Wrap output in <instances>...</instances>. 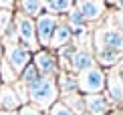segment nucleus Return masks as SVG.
<instances>
[{"label":"nucleus","instance_id":"obj_1","mask_svg":"<svg viewBox=\"0 0 123 115\" xmlns=\"http://www.w3.org/2000/svg\"><path fill=\"white\" fill-rule=\"evenodd\" d=\"M61 101V93L57 87V79H47L40 77L32 85H28V105L37 107L38 111L49 113V109Z\"/></svg>","mask_w":123,"mask_h":115},{"label":"nucleus","instance_id":"obj_2","mask_svg":"<svg viewBox=\"0 0 123 115\" xmlns=\"http://www.w3.org/2000/svg\"><path fill=\"white\" fill-rule=\"evenodd\" d=\"M93 51H117L123 53V34L109 24L93 28Z\"/></svg>","mask_w":123,"mask_h":115},{"label":"nucleus","instance_id":"obj_3","mask_svg":"<svg viewBox=\"0 0 123 115\" xmlns=\"http://www.w3.org/2000/svg\"><path fill=\"white\" fill-rule=\"evenodd\" d=\"M79 79V93L81 95H97V93H105L107 85V71L101 67H93V69L77 75Z\"/></svg>","mask_w":123,"mask_h":115},{"label":"nucleus","instance_id":"obj_4","mask_svg":"<svg viewBox=\"0 0 123 115\" xmlns=\"http://www.w3.org/2000/svg\"><path fill=\"white\" fill-rule=\"evenodd\" d=\"M32 65L37 67L40 77L47 79H57L61 75V65L57 59V53L50 49H38L37 53H32Z\"/></svg>","mask_w":123,"mask_h":115},{"label":"nucleus","instance_id":"obj_5","mask_svg":"<svg viewBox=\"0 0 123 115\" xmlns=\"http://www.w3.org/2000/svg\"><path fill=\"white\" fill-rule=\"evenodd\" d=\"M14 22H16V28H18V43L24 45L30 53H37L40 49L38 38H37V22L32 18H28V16L18 14V12H16Z\"/></svg>","mask_w":123,"mask_h":115},{"label":"nucleus","instance_id":"obj_6","mask_svg":"<svg viewBox=\"0 0 123 115\" xmlns=\"http://www.w3.org/2000/svg\"><path fill=\"white\" fill-rule=\"evenodd\" d=\"M75 6L83 14L87 24H99L109 14V6H107V2H103V0H77Z\"/></svg>","mask_w":123,"mask_h":115},{"label":"nucleus","instance_id":"obj_7","mask_svg":"<svg viewBox=\"0 0 123 115\" xmlns=\"http://www.w3.org/2000/svg\"><path fill=\"white\" fill-rule=\"evenodd\" d=\"M4 59L8 61V65L12 67V69L18 73V77H20V73L32 63V53H30L24 45H20V43L4 45Z\"/></svg>","mask_w":123,"mask_h":115},{"label":"nucleus","instance_id":"obj_8","mask_svg":"<svg viewBox=\"0 0 123 115\" xmlns=\"http://www.w3.org/2000/svg\"><path fill=\"white\" fill-rule=\"evenodd\" d=\"M59 20L61 18L53 16V14H47V12L34 20V22H37V38H38L40 49H49L50 46L53 34H55V30H57V26H59Z\"/></svg>","mask_w":123,"mask_h":115},{"label":"nucleus","instance_id":"obj_9","mask_svg":"<svg viewBox=\"0 0 123 115\" xmlns=\"http://www.w3.org/2000/svg\"><path fill=\"white\" fill-rule=\"evenodd\" d=\"M105 97L109 99L111 107L119 109L123 107V79L115 69L107 71V85H105Z\"/></svg>","mask_w":123,"mask_h":115},{"label":"nucleus","instance_id":"obj_10","mask_svg":"<svg viewBox=\"0 0 123 115\" xmlns=\"http://www.w3.org/2000/svg\"><path fill=\"white\" fill-rule=\"evenodd\" d=\"M93 67H97L93 46H77L75 57H73V61H71V73L81 75V73L93 69Z\"/></svg>","mask_w":123,"mask_h":115},{"label":"nucleus","instance_id":"obj_11","mask_svg":"<svg viewBox=\"0 0 123 115\" xmlns=\"http://www.w3.org/2000/svg\"><path fill=\"white\" fill-rule=\"evenodd\" d=\"M85 109L87 115H109L113 111L109 99L105 93H97V95H85Z\"/></svg>","mask_w":123,"mask_h":115},{"label":"nucleus","instance_id":"obj_12","mask_svg":"<svg viewBox=\"0 0 123 115\" xmlns=\"http://www.w3.org/2000/svg\"><path fill=\"white\" fill-rule=\"evenodd\" d=\"M67 45H73V28L67 24L65 18H61L59 20V26H57V30H55V34H53V40H50L49 49L57 53L59 49H63V46H67Z\"/></svg>","mask_w":123,"mask_h":115},{"label":"nucleus","instance_id":"obj_13","mask_svg":"<svg viewBox=\"0 0 123 115\" xmlns=\"http://www.w3.org/2000/svg\"><path fill=\"white\" fill-rule=\"evenodd\" d=\"M57 87H59L61 99L69 97V95H75V93H79V79L71 71H61V75L57 77Z\"/></svg>","mask_w":123,"mask_h":115},{"label":"nucleus","instance_id":"obj_14","mask_svg":"<svg viewBox=\"0 0 123 115\" xmlns=\"http://www.w3.org/2000/svg\"><path fill=\"white\" fill-rule=\"evenodd\" d=\"M16 12L37 20L38 16H43L47 12L44 10V0H16Z\"/></svg>","mask_w":123,"mask_h":115},{"label":"nucleus","instance_id":"obj_15","mask_svg":"<svg viewBox=\"0 0 123 115\" xmlns=\"http://www.w3.org/2000/svg\"><path fill=\"white\" fill-rule=\"evenodd\" d=\"M22 107V101L16 95L14 87L0 85V111H18Z\"/></svg>","mask_w":123,"mask_h":115},{"label":"nucleus","instance_id":"obj_16","mask_svg":"<svg viewBox=\"0 0 123 115\" xmlns=\"http://www.w3.org/2000/svg\"><path fill=\"white\" fill-rule=\"evenodd\" d=\"M121 61H123V53H117V51H95V63L103 71L117 69Z\"/></svg>","mask_w":123,"mask_h":115},{"label":"nucleus","instance_id":"obj_17","mask_svg":"<svg viewBox=\"0 0 123 115\" xmlns=\"http://www.w3.org/2000/svg\"><path fill=\"white\" fill-rule=\"evenodd\" d=\"M75 8V0H44L47 14H53L57 18H65Z\"/></svg>","mask_w":123,"mask_h":115},{"label":"nucleus","instance_id":"obj_18","mask_svg":"<svg viewBox=\"0 0 123 115\" xmlns=\"http://www.w3.org/2000/svg\"><path fill=\"white\" fill-rule=\"evenodd\" d=\"M61 101H63L75 115H85V113H87V109H85V95H81V93H75V95L63 97Z\"/></svg>","mask_w":123,"mask_h":115},{"label":"nucleus","instance_id":"obj_19","mask_svg":"<svg viewBox=\"0 0 123 115\" xmlns=\"http://www.w3.org/2000/svg\"><path fill=\"white\" fill-rule=\"evenodd\" d=\"M16 81H18V73L8 65L6 59H4L2 63H0V85H8V87H12Z\"/></svg>","mask_w":123,"mask_h":115},{"label":"nucleus","instance_id":"obj_20","mask_svg":"<svg viewBox=\"0 0 123 115\" xmlns=\"http://www.w3.org/2000/svg\"><path fill=\"white\" fill-rule=\"evenodd\" d=\"M38 79H40V73L37 71V67H34L32 63H30L26 69L20 73V77H18V81L22 83V85H26V87H28V85H32V83H34V81H38Z\"/></svg>","mask_w":123,"mask_h":115},{"label":"nucleus","instance_id":"obj_21","mask_svg":"<svg viewBox=\"0 0 123 115\" xmlns=\"http://www.w3.org/2000/svg\"><path fill=\"white\" fill-rule=\"evenodd\" d=\"M65 20H67V24H69L71 28H83V26H89V24L85 22L83 14L79 12V8H77V6H75V8H73V10H71V12L65 16Z\"/></svg>","mask_w":123,"mask_h":115},{"label":"nucleus","instance_id":"obj_22","mask_svg":"<svg viewBox=\"0 0 123 115\" xmlns=\"http://www.w3.org/2000/svg\"><path fill=\"white\" fill-rule=\"evenodd\" d=\"M16 12H10V10H0V38L6 34V30L14 24Z\"/></svg>","mask_w":123,"mask_h":115},{"label":"nucleus","instance_id":"obj_23","mask_svg":"<svg viewBox=\"0 0 123 115\" xmlns=\"http://www.w3.org/2000/svg\"><path fill=\"white\" fill-rule=\"evenodd\" d=\"M105 24L117 28L123 34V12H121V10H113V12H109V14H107V22Z\"/></svg>","mask_w":123,"mask_h":115},{"label":"nucleus","instance_id":"obj_24","mask_svg":"<svg viewBox=\"0 0 123 115\" xmlns=\"http://www.w3.org/2000/svg\"><path fill=\"white\" fill-rule=\"evenodd\" d=\"M0 40H2V45H16V43H18V28H16V22H14L12 26L6 30V34H4Z\"/></svg>","mask_w":123,"mask_h":115},{"label":"nucleus","instance_id":"obj_25","mask_svg":"<svg viewBox=\"0 0 123 115\" xmlns=\"http://www.w3.org/2000/svg\"><path fill=\"white\" fill-rule=\"evenodd\" d=\"M47 115H75V113L71 111V109L67 107L63 101H57V103H55L53 107L49 109V113H47Z\"/></svg>","mask_w":123,"mask_h":115},{"label":"nucleus","instance_id":"obj_26","mask_svg":"<svg viewBox=\"0 0 123 115\" xmlns=\"http://www.w3.org/2000/svg\"><path fill=\"white\" fill-rule=\"evenodd\" d=\"M12 87H14V91H16V95L20 97L22 105H28V87H26V85H22L20 81H16Z\"/></svg>","mask_w":123,"mask_h":115},{"label":"nucleus","instance_id":"obj_27","mask_svg":"<svg viewBox=\"0 0 123 115\" xmlns=\"http://www.w3.org/2000/svg\"><path fill=\"white\" fill-rule=\"evenodd\" d=\"M18 115H47V113L38 111V109L32 107V105H22V107L18 109Z\"/></svg>","mask_w":123,"mask_h":115},{"label":"nucleus","instance_id":"obj_28","mask_svg":"<svg viewBox=\"0 0 123 115\" xmlns=\"http://www.w3.org/2000/svg\"><path fill=\"white\" fill-rule=\"evenodd\" d=\"M0 10L16 12V0H0Z\"/></svg>","mask_w":123,"mask_h":115},{"label":"nucleus","instance_id":"obj_29","mask_svg":"<svg viewBox=\"0 0 123 115\" xmlns=\"http://www.w3.org/2000/svg\"><path fill=\"white\" fill-rule=\"evenodd\" d=\"M107 6L111 10H121L123 12V0H119V2H107Z\"/></svg>","mask_w":123,"mask_h":115},{"label":"nucleus","instance_id":"obj_30","mask_svg":"<svg viewBox=\"0 0 123 115\" xmlns=\"http://www.w3.org/2000/svg\"><path fill=\"white\" fill-rule=\"evenodd\" d=\"M117 73H119V77H121V79H123V61L119 63V67H117V69H115Z\"/></svg>","mask_w":123,"mask_h":115},{"label":"nucleus","instance_id":"obj_31","mask_svg":"<svg viewBox=\"0 0 123 115\" xmlns=\"http://www.w3.org/2000/svg\"><path fill=\"white\" fill-rule=\"evenodd\" d=\"M4 61V45H2V40H0V63Z\"/></svg>","mask_w":123,"mask_h":115},{"label":"nucleus","instance_id":"obj_32","mask_svg":"<svg viewBox=\"0 0 123 115\" xmlns=\"http://www.w3.org/2000/svg\"><path fill=\"white\" fill-rule=\"evenodd\" d=\"M109 115H123V109H113Z\"/></svg>","mask_w":123,"mask_h":115},{"label":"nucleus","instance_id":"obj_33","mask_svg":"<svg viewBox=\"0 0 123 115\" xmlns=\"http://www.w3.org/2000/svg\"><path fill=\"white\" fill-rule=\"evenodd\" d=\"M0 115H18V111H0Z\"/></svg>","mask_w":123,"mask_h":115},{"label":"nucleus","instance_id":"obj_34","mask_svg":"<svg viewBox=\"0 0 123 115\" xmlns=\"http://www.w3.org/2000/svg\"><path fill=\"white\" fill-rule=\"evenodd\" d=\"M85 115H87V113H85Z\"/></svg>","mask_w":123,"mask_h":115}]
</instances>
